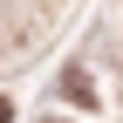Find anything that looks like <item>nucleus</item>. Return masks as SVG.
<instances>
[{
  "instance_id": "1",
  "label": "nucleus",
  "mask_w": 123,
  "mask_h": 123,
  "mask_svg": "<svg viewBox=\"0 0 123 123\" xmlns=\"http://www.w3.org/2000/svg\"><path fill=\"white\" fill-rule=\"evenodd\" d=\"M7 116H14V103H7V96H0V123H7Z\"/></svg>"
}]
</instances>
